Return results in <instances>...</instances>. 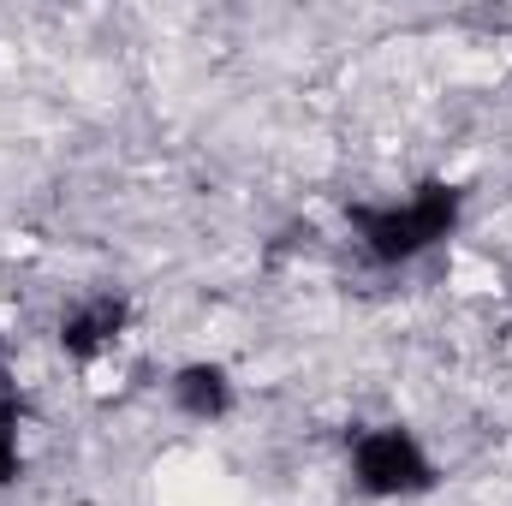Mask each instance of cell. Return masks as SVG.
Listing matches in <instances>:
<instances>
[{
	"label": "cell",
	"instance_id": "5",
	"mask_svg": "<svg viewBox=\"0 0 512 506\" xmlns=\"http://www.w3.org/2000/svg\"><path fill=\"white\" fill-rule=\"evenodd\" d=\"M24 459H30V447H24V405L6 399L0 405V489L24 477Z\"/></svg>",
	"mask_w": 512,
	"mask_h": 506
},
{
	"label": "cell",
	"instance_id": "3",
	"mask_svg": "<svg viewBox=\"0 0 512 506\" xmlns=\"http://www.w3.org/2000/svg\"><path fill=\"white\" fill-rule=\"evenodd\" d=\"M137 340V310L126 292H78L60 322H54V346L78 376L96 387V376H126V352Z\"/></svg>",
	"mask_w": 512,
	"mask_h": 506
},
{
	"label": "cell",
	"instance_id": "2",
	"mask_svg": "<svg viewBox=\"0 0 512 506\" xmlns=\"http://www.w3.org/2000/svg\"><path fill=\"white\" fill-rule=\"evenodd\" d=\"M441 453L405 417H370L346 435V483L370 506H411L441 489Z\"/></svg>",
	"mask_w": 512,
	"mask_h": 506
},
{
	"label": "cell",
	"instance_id": "4",
	"mask_svg": "<svg viewBox=\"0 0 512 506\" xmlns=\"http://www.w3.org/2000/svg\"><path fill=\"white\" fill-rule=\"evenodd\" d=\"M161 393H167V411H173L179 423H197V429H221V423H233L239 405H245L239 370L221 364V358H209V352L179 358V364L161 376Z\"/></svg>",
	"mask_w": 512,
	"mask_h": 506
},
{
	"label": "cell",
	"instance_id": "6",
	"mask_svg": "<svg viewBox=\"0 0 512 506\" xmlns=\"http://www.w3.org/2000/svg\"><path fill=\"white\" fill-rule=\"evenodd\" d=\"M6 399H18V381H12V352L0 346V405H6Z\"/></svg>",
	"mask_w": 512,
	"mask_h": 506
},
{
	"label": "cell",
	"instance_id": "1",
	"mask_svg": "<svg viewBox=\"0 0 512 506\" xmlns=\"http://www.w3.org/2000/svg\"><path fill=\"white\" fill-rule=\"evenodd\" d=\"M465 221V191L453 179H423L405 191H387L370 203L346 209V233L352 245L370 256L376 268H411L429 251H441Z\"/></svg>",
	"mask_w": 512,
	"mask_h": 506
}]
</instances>
